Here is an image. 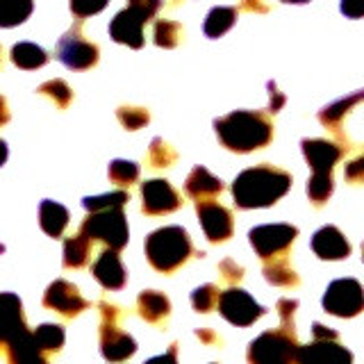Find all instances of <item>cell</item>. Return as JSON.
I'll list each match as a JSON object with an SVG mask.
<instances>
[{
	"instance_id": "cell-35",
	"label": "cell",
	"mask_w": 364,
	"mask_h": 364,
	"mask_svg": "<svg viewBox=\"0 0 364 364\" xmlns=\"http://www.w3.org/2000/svg\"><path fill=\"white\" fill-rule=\"evenodd\" d=\"M128 200L130 196L125 191H112V193H102V196H87L82 205L87 212H94V210H105V208H123Z\"/></svg>"
},
{
	"instance_id": "cell-41",
	"label": "cell",
	"mask_w": 364,
	"mask_h": 364,
	"mask_svg": "<svg viewBox=\"0 0 364 364\" xmlns=\"http://www.w3.org/2000/svg\"><path fill=\"white\" fill-rule=\"evenodd\" d=\"M362 178H364V157H355L353 162L346 164V180L358 185Z\"/></svg>"
},
{
	"instance_id": "cell-10",
	"label": "cell",
	"mask_w": 364,
	"mask_h": 364,
	"mask_svg": "<svg viewBox=\"0 0 364 364\" xmlns=\"http://www.w3.org/2000/svg\"><path fill=\"white\" fill-rule=\"evenodd\" d=\"M216 307H219V312L225 321H230L232 326H239V328L255 323V318H259L267 312L259 303H255L253 296L246 294L244 289H237V287L223 291L219 296Z\"/></svg>"
},
{
	"instance_id": "cell-5",
	"label": "cell",
	"mask_w": 364,
	"mask_h": 364,
	"mask_svg": "<svg viewBox=\"0 0 364 364\" xmlns=\"http://www.w3.org/2000/svg\"><path fill=\"white\" fill-rule=\"evenodd\" d=\"M80 235L89 242H102L109 250H121L128 244V221H125L123 208H105L94 210L80 225Z\"/></svg>"
},
{
	"instance_id": "cell-1",
	"label": "cell",
	"mask_w": 364,
	"mask_h": 364,
	"mask_svg": "<svg viewBox=\"0 0 364 364\" xmlns=\"http://www.w3.org/2000/svg\"><path fill=\"white\" fill-rule=\"evenodd\" d=\"M0 364H48L34 344L14 294H0Z\"/></svg>"
},
{
	"instance_id": "cell-26",
	"label": "cell",
	"mask_w": 364,
	"mask_h": 364,
	"mask_svg": "<svg viewBox=\"0 0 364 364\" xmlns=\"http://www.w3.org/2000/svg\"><path fill=\"white\" fill-rule=\"evenodd\" d=\"M237 21V7H214L208 18H205V34L210 39H219L235 26Z\"/></svg>"
},
{
	"instance_id": "cell-7",
	"label": "cell",
	"mask_w": 364,
	"mask_h": 364,
	"mask_svg": "<svg viewBox=\"0 0 364 364\" xmlns=\"http://www.w3.org/2000/svg\"><path fill=\"white\" fill-rule=\"evenodd\" d=\"M314 339L307 346H299L296 364H353V353L339 344V335L321 323L312 326Z\"/></svg>"
},
{
	"instance_id": "cell-42",
	"label": "cell",
	"mask_w": 364,
	"mask_h": 364,
	"mask_svg": "<svg viewBox=\"0 0 364 364\" xmlns=\"http://www.w3.org/2000/svg\"><path fill=\"white\" fill-rule=\"evenodd\" d=\"M341 11L348 18H360L364 14V0H341Z\"/></svg>"
},
{
	"instance_id": "cell-32",
	"label": "cell",
	"mask_w": 364,
	"mask_h": 364,
	"mask_svg": "<svg viewBox=\"0 0 364 364\" xmlns=\"http://www.w3.org/2000/svg\"><path fill=\"white\" fill-rule=\"evenodd\" d=\"M219 287L216 284H203V287L198 289H193L191 291V305H193V310L196 312H203V314H208L212 312L216 303H219Z\"/></svg>"
},
{
	"instance_id": "cell-27",
	"label": "cell",
	"mask_w": 364,
	"mask_h": 364,
	"mask_svg": "<svg viewBox=\"0 0 364 364\" xmlns=\"http://www.w3.org/2000/svg\"><path fill=\"white\" fill-rule=\"evenodd\" d=\"M11 62L21 68H39L48 62V55H46L43 48H39L37 43H16L14 48H11Z\"/></svg>"
},
{
	"instance_id": "cell-16",
	"label": "cell",
	"mask_w": 364,
	"mask_h": 364,
	"mask_svg": "<svg viewBox=\"0 0 364 364\" xmlns=\"http://www.w3.org/2000/svg\"><path fill=\"white\" fill-rule=\"evenodd\" d=\"M303 155L314 173H333V166L344 155V148L328 139H303Z\"/></svg>"
},
{
	"instance_id": "cell-47",
	"label": "cell",
	"mask_w": 364,
	"mask_h": 364,
	"mask_svg": "<svg viewBox=\"0 0 364 364\" xmlns=\"http://www.w3.org/2000/svg\"><path fill=\"white\" fill-rule=\"evenodd\" d=\"M196 337L203 339L205 344H219V341H221L219 335H214L212 330H196Z\"/></svg>"
},
{
	"instance_id": "cell-12",
	"label": "cell",
	"mask_w": 364,
	"mask_h": 364,
	"mask_svg": "<svg viewBox=\"0 0 364 364\" xmlns=\"http://www.w3.org/2000/svg\"><path fill=\"white\" fill-rule=\"evenodd\" d=\"M148 21H151V16H148L144 9L128 5L112 18L109 37L117 43L130 46V48H141L144 46V26Z\"/></svg>"
},
{
	"instance_id": "cell-29",
	"label": "cell",
	"mask_w": 364,
	"mask_h": 364,
	"mask_svg": "<svg viewBox=\"0 0 364 364\" xmlns=\"http://www.w3.org/2000/svg\"><path fill=\"white\" fill-rule=\"evenodd\" d=\"M32 339L41 353H55L64 346V330L57 323H43L32 333Z\"/></svg>"
},
{
	"instance_id": "cell-13",
	"label": "cell",
	"mask_w": 364,
	"mask_h": 364,
	"mask_svg": "<svg viewBox=\"0 0 364 364\" xmlns=\"http://www.w3.org/2000/svg\"><path fill=\"white\" fill-rule=\"evenodd\" d=\"M196 214H198V221L205 230V237H208L212 244L228 242V239L232 237V230H235L232 214L228 208H223L221 203L196 200Z\"/></svg>"
},
{
	"instance_id": "cell-45",
	"label": "cell",
	"mask_w": 364,
	"mask_h": 364,
	"mask_svg": "<svg viewBox=\"0 0 364 364\" xmlns=\"http://www.w3.org/2000/svg\"><path fill=\"white\" fill-rule=\"evenodd\" d=\"M269 112L271 114H276V112H280V107L284 105V96L278 91V87L273 85V82H269Z\"/></svg>"
},
{
	"instance_id": "cell-24",
	"label": "cell",
	"mask_w": 364,
	"mask_h": 364,
	"mask_svg": "<svg viewBox=\"0 0 364 364\" xmlns=\"http://www.w3.org/2000/svg\"><path fill=\"white\" fill-rule=\"evenodd\" d=\"M264 278L271 282V284H278V287H296L301 280H299V273L294 271V267L287 262V257H273L267 259L264 264Z\"/></svg>"
},
{
	"instance_id": "cell-19",
	"label": "cell",
	"mask_w": 364,
	"mask_h": 364,
	"mask_svg": "<svg viewBox=\"0 0 364 364\" xmlns=\"http://www.w3.org/2000/svg\"><path fill=\"white\" fill-rule=\"evenodd\" d=\"M312 250L321 259H344L350 255V244L335 225H323L312 237Z\"/></svg>"
},
{
	"instance_id": "cell-17",
	"label": "cell",
	"mask_w": 364,
	"mask_h": 364,
	"mask_svg": "<svg viewBox=\"0 0 364 364\" xmlns=\"http://www.w3.org/2000/svg\"><path fill=\"white\" fill-rule=\"evenodd\" d=\"M100 353L107 362H123L136 353V341L117 326H100Z\"/></svg>"
},
{
	"instance_id": "cell-3",
	"label": "cell",
	"mask_w": 364,
	"mask_h": 364,
	"mask_svg": "<svg viewBox=\"0 0 364 364\" xmlns=\"http://www.w3.org/2000/svg\"><path fill=\"white\" fill-rule=\"evenodd\" d=\"M214 130L228 151L250 153L257 151V148H264L271 141L273 123L262 112L237 109L232 114H228V117L216 119Z\"/></svg>"
},
{
	"instance_id": "cell-18",
	"label": "cell",
	"mask_w": 364,
	"mask_h": 364,
	"mask_svg": "<svg viewBox=\"0 0 364 364\" xmlns=\"http://www.w3.org/2000/svg\"><path fill=\"white\" fill-rule=\"evenodd\" d=\"M94 278L102 284L105 289H121L125 280H128V271H125L123 262L117 250H102L96 257L94 267H91Z\"/></svg>"
},
{
	"instance_id": "cell-2",
	"label": "cell",
	"mask_w": 364,
	"mask_h": 364,
	"mask_svg": "<svg viewBox=\"0 0 364 364\" xmlns=\"http://www.w3.org/2000/svg\"><path fill=\"white\" fill-rule=\"evenodd\" d=\"M291 187V176L287 171L271 164H259L246 168L232 182V196L239 210L269 208L280 200Z\"/></svg>"
},
{
	"instance_id": "cell-6",
	"label": "cell",
	"mask_w": 364,
	"mask_h": 364,
	"mask_svg": "<svg viewBox=\"0 0 364 364\" xmlns=\"http://www.w3.org/2000/svg\"><path fill=\"white\" fill-rule=\"evenodd\" d=\"M299 339L291 330H267L248 346V364H296Z\"/></svg>"
},
{
	"instance_id": "cell-28",
	"label": "cell",
	"mask_w": 364,
	"mask_h": 364,
	"mask_svg": "<svg viewBox=\"0 0 364 364\" xmlns=\"http://www.w3.org/2000/svg\"><path fill=\"white\" fill-rule=\"evenodd\" d=\"M32 14V0H0V28H14Z\"/></svg>"
},
{
	"instance_id": "cell-50",
	"label": "cell",
	"mask_w": 364,
	"mask_h": 364,
	"mask_svg": "<svg viewBox=\"0 0 364 364\" xmlns=\"http://www.w3.org/2000/svg\"><path fill=\"white\" fill-rule=\"evenodd\" d=\"M282 3H294V5H303V3H310V0H282Z\"/></svg>"
},
{
	"instance_id": "cell-33",
	"label": "cell",
	"mask_w": 364,
	"mask_h": 364,
	"mask_svg": "<svg viewBox=\"0 0 364 364\" xmlns=\"http://www.w3.org/2000/svg\"><path fill=\"white\" fill-rule=\"evenodd\" d=\"M139 178V166L134 162H128V159H114L109 164V180L117 182L121 187H130L132 182H136Z\"/></svg>"
},
{
	"instance_id": "cell-30",
	"label": "cell",
	"mask_w": 364,
	"mask_h": 364,
	"mask_svg": "<svg viewBox=\"0 0 364 364\" xmlns=\"http://www.w3.org/2000/svg\"><path fill=\"white\" fill-rule=\"evenodd\" d=\"M333 173H312L310 182H307V196H310L312 205H316V208L328 203V198L333 196Z\"/></svg>"
},
{
	"instance_id": "cell-49",
	"label": "cell",
	"mask_w": 364,
	"mask_h": 364,
	"mask_svg": "<svg viewBox=\"0 0 364 364\" xmlns=\"http://www.w3.org/2000/svg\"><path fill=\"white\" fill-rule=\"evenodd\" d=\"M5 159H7V146L5 141H0V166L5 164Z\"/></svg>"
},
{
	"instance_id": "cell-21",
	"label": "cell",
	"mask_w": 364,
	"mask_h": 364,
	"mask_svg": "<svg viewBox=\"0 0 364 364\" xmlns=\"http://www.w3.org/2000/svg\"><path fill=\"white\" fill-rule=\"evenodd\" d=\"M136 310H139V316L146 318V321L151 323H159L164 321L171 312V303L164 294L159 291H153V289H146L139 294V299H136Z\"/></svg>"
},
{
	"instance_id": "cell-20",
	"label": "cell",
	"mask_w": 364,
	"mask_h": 364,
	"mask_svg": "<svg viewBox=\"0 0 364 364\" xmlns=\"http://www.w3.org/2000/svg\"><path fill=\"white\" fill-rule=\"evenodd\" d=\"M185 191L193 200H212L223 191V182L219 178H214L205 166H196L187 176Z\"/></svg>"
},
{
	"instance_id": "cell-8",
	"label": "cell",
	"mask_w": 364,
	"mask_h": 364,
	"mask_svg": "<svg viewBox=\"0 0 364 364\" xmlns=\"http://www.w3.org/2000/svg\"><path fill=\"white\" fill-rule=\"evenodd\" d=\"M296 237H299V228L289 223L257 225L248 232L250 246L255 248V253L264 262L273 257H282L294 244Z\"/></svg>"
},
{
	"instance_id": "cell-15",
	"label": "cell",
	"mask_w": 364,
	"mask_h": 364,
	"mask_svg": "<svg viewBox=\"0 0 364 364\" xmlns=\"http://www.w3.org/2000/svg\"><path fill=\"white\" fill-rule=\"evenodd\" d=\"M43 305L66 318L77 316L89 307V303L82 299V294L77 291L75 284L66 280H55L53 284H48V289L43 294Z\"/></svg>"
},
{
	"instance_id": "cell-39",
	"label": "cell",
	"mask_w": 364,
	"mask_h": 364,
	"mask_svg": "<svg viewBox=\"0 0 364 364\" xmlns=\"http://www.w3.org/2000/svg\"><path fill=\"white\" fill-rule=\"evenodd\" d=\"M296 307H299V301H294V299H280L278 301L280 328L291 330V333H296V330H294V312H296Z\"/></svg>"
},
{
	"instance_id": "cell-44",
	"label": "cell",
	"mask_w": 364,
	"mask_h": 364,
	"mask_svg": "<svg viewBox=\"0 0 364 364\" xmlns=\"http://www.w3.org/2000/svg\"><path fill=\"white\" fill-rule=\"evenodd\" d=\"M146 364H178V344H171L166 353L157 358H151Z\"/></svg>"
},
{
	"instance_id": "cell-25",
	"label": "cell",
	"mask_w": 364,
	"mask_h": 364,
	"mask_svg": "<svg viewBox=\"0 0 364 364\" xmlns=\"http://www.w3.org/2000/svg\"><path fill=\"white\" fill-rule=\"evenodd\" d=\"M91 255V242L85 235L68 237L64 242V267L66 269H80L89 262Z\"/></svg>"
},
{
	"instance_id": "cell-31",
	"label": "cell",
	"mask_w": 364,
	"mask_h": 364,
	"mask_svg": "<svg viewBox=\"0 0 364 364\" xmlns=\"http://www.w3.org/2000/svg\"><path fill=\"white\" fill-rule=\"evenodd\" d=\"M153 37L159 48H176L182 39V28L176 21H157Z\"/></svg>"
},
{
	"instance_id": "cell-43",
	"label": "cell",
	"mask_w": 364,
	"mask_h": 364,
	"mask_svg": "<svg viewBox=\"0 0 364 364\" xmlns=\"http://www.w3.org/2000/svg\"><path fill=\"white\" fill-rule=\"evenodd\" d=\"M128 5H134V7L144 9L146 14L153 18L159 11V7H162V0H128Z\"/></svg>"
},
{
	"instance_id": "cell-11",
	"label": "cell",
	"mask_w": 364,
	"mask_h": 364,
	"mask_svg": "<svg viewBox=\"0 0 364 364\" xmlns=\"http://www.w3.org/2000/svg\"><path fill=\"white\" fill-rule=\"evenodd\" d=\"M57 57H60L64 66L75 68V71H85V68H91L98 62V46L87 41L80 28L75 26L57 43Z\"/></svg>"
},
{
	"instance_id": "cell-9",
	"label": "cell",
	"mask_w": 364,
	"mask_h": 364,
	"mask_svg": "<svg viewBox=\"0 0 364 364\" xmlns=\"http://www.w3.org/2000/svg\"><path fill=\"white\" fill-rule=\"evenodd\" d=\"M364 296H362V284L355 278H339L328 284L323 294V310L335 316H355L362 312Z\"/></svg>"
},
{
	"instance_id": "cell-34",
	"label": "cell",
	"mask_w": 364,
	"mask_h": 364,
	"mask_svg": "<svg viewBox=\"0 0 364 364\" xmlns=\"http://www.w3.org/2000/svg\"><path fill=\"white\" fill-rule=\"evenodd\" d=\"M176 151L171 148L164 139H159V136H155V139L151 141V148H148V162H151L155 168H166L176 162Z\"/></svg>"
},
{
	"instance_id": "cell-37",
	"label": "cell",
	"mask_w": 364,
	"mask_h": 364,
	"mask_svg": "<svg viewBox=\"0 0 364 364\" xmlns=\"http://www.w3.org/2000/svg\"><path fill=\"white\" fill-rule=\"evenodd\" d=\"M117 117L123 128H128V130H139L151 121V114H148L144 107H119Z\"/></svg>"
},
{
	"instance_id": "cell-22",
	"label": "cell",
	"mask_w": 364,
	"mask_h": 364,
	"mask_svg": "<svg viewBox=\"0 0 364 364\" xmlns=\"http://www.w3.org/2000/svg\"><path fill=\"white\" fill-rule=\"evenodd\" d=\"M39 223H41L46 235L62 237V232L68 225V210L55 200H43L41 208H39Z\"/></svg>"
},
{
	"instance_id": "cell-46",
	"label": "cell",
	"mask_w": 364,
	"mask_h": 364,
	"mask_svg": "<svg viewBox=\"0 0 364 364\" xmlns=\"http://www.w3.org/2000/svg\"><path fill=\"white\" fill-rule=\"evenodd\" d=\"M242 9L244 11H257V14H264L269 11V5L264 0H242Z\"/></svg>"
},
{
	"instance_id": "cell-48",
	"label": "cell",
	"mask_w": 364,
	"mask_h": 364,
	"mask_svg": "<svg viewBox=\"0 0 364 364\" xmlns=\"http://www.w3.org/2000/svg\"><path fill=\"white\" fill-rule=\"evenodd\" d=\"M9 121V109H7V100L5 96H0V125H5Z\"/></svg>"
},
{
	"instance_id": "cell-4",
	"label": "cell",
	"mask_w": 364,
	"mask_h": 364,
	"mask_svg": "<svg viewBox=\"0 0 364 364\" xmlns=\"http://www.w3.org/2000/svg\"><path fill=\"white\" fill-rule=\"evenodd\" d=\"M191 239L180 225L159 228L146 237V257L159 273H173L191 257Z\"/></svg>"
},
{
	"instance_id": "cell-40",
	"label": "cell",
	"mask_w": 364,
	"mask_h": 364,
	"mask_svg": "<svg viewBox=\"0 0 364 364\" xmlns=\"http://www.w3.org/2000/svg\"><path fill=\"white\" fill-rule=\"evenodd\" d=\"M219 271H221V278L225 282H239L244 278V269L239 267L235 259H223L219 264Z\"/></svg>"
},
{
	"instance_id": "cell-23",
	"label": "cell",
	"mask_w": 364,
	"mask_h": 364,
	"mask_svg": "<svg viewBox=\"0 0 364 364\" xmlns=\"http://www.w3.org/2000/svg\"><path fill=\"white\" fill-rule=\"evenodd\" d=\"M364 96H362V91H355L353 96H348V98H341V100H337V102H333V105H328V107H323L321 112H318V121H321L326 128H330V130H337L339 125H341V121H344L348 114L353 112V107L358 105V102L362 100Z\"/></svg>"
},
{
	"instance_id": "cell-14",
	"label": "cell",
	"mask_w": 364,
	"mask_h": 364,
	"mask_svg": "<svg viewBox=\"0 0 364 364\" xmlns=\"http://www.w3.org/2000/svg\"><path fill=\"white\" fill-rule=\"evenodd\" d=\"M141 210L148 216H159L176 212L182 205V196L171 187V182L166 180H148L141 185Z\"/></svg>"
},
{
	"instance_id": "cell-38",
	"label": "cell",
	"mask_w": 364,
	"mask_h": 364,
	"mask_svg": "<svg viewBox=\"0 0 364 364\" xmlns=\"http://www.w3.org/2000/svg\"><path fill=\"white\" fill-rule=\"evenodd\" d=\"M107 3L109 0H71L68 5H71L73 14L82 21L87 16H94V14H98V11H102Z\"/></svg>"
},
{
	"instance_id": "cell-36",
	"label": "cell",
	"mask_w": 364,
	"mask_h": 364,
	"mask_svg": "<svg viewBox=\"0 0 364 364\" xmlns=\"http://www.w3.org/2000/svg\"><path fill=\"white\" fill-rule=\"evenodd\" d=\"M39 94L48 96L50 100H55V105H60V107H68V102L73 98V91L68 89L64 80H48V82H43L39 87Z\"/></svg>"
}]
</instances>
